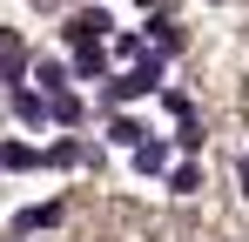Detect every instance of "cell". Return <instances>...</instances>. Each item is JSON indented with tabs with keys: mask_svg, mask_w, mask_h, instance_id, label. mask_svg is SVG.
<instances>
[{
	"mask_svg": "<svg viewBox=\"0 0 249 242\" xmlns=\"http://www.w3.org/2000/svg\"><path fill=\"white\" fill-rule=\"evenodd\" d=\"M115 34V20H108V7H81V14H68V27H61V47H94V40Z\"/></svg>",
	"mask_w": 249,
	"mask_h": 242,
	"instance_id": "1",
	"label": "cell"
},
{
	"mask_svg": "<svg viewBox=\"0 0 249 242\" xmlns=\"http://www.w3.org/2000/svg\"><path fill=\"white\" fill-rule=\"evenodd\" d=\"M155 81H162V61H142V68H122V74L108 81V101H142V94H155Z\"/></svg>",
	"mask_w": 249,
	"mask_h": 242,
	"instance_id": "2",
	"label": "cell"
},
{
	"mask_svg": "<svg viewBox=\"0 0 249 242\" xmlns=\"http://www.w3.org/2000/svg\"><path fill=\"white\" fill-rule=\"evenodd\" d=\"M61 208H68V202H41V208H20V215H14V236H47V229L61 222Z\"/></svg>",
	"mask_w": 249,
	"mask_h": 242,
	"instance_id": "3",
	"label": "cell"
},
{
	"mask_svg": "<svg viewBox=\"0 0 249 242\" xmlns=\"http://www.w3.org/2000/svg\"><path fill=\"white\" fill-rule=\"evenodd\" d=\"M41 148H34V141H20V135H7V141H0V168H20V175H27V168H41Z\"/></svg>",
	"mask_w": 249,
	"mask_h": 242,
	"instance_id": "4",
	"label": "cell"
},
{
	"mask_svg": "<svg viewBox=\"0 0 249 242\" xmlns=\"http://www.w3.org/2000/svg\"><path fill=\"white\" fill-rule=\"evenodd\" d=\"M135 168H142V175H168V168H175V141H142V148H135Z\"/></svg>",
	"mask_w": 249,
	"mask_h": 242,
	"instance_id": "5",
	"label": "cell"
},
{
	"mask_svg": "<svg viewBox=\"0 0 249 242\" xmlns=\"http://www.w3.org/2000/svg\"><path fill=\"white\" fill-rule=\"evenodd\" d=\"M81 94H74V87H61V94H54V101H47V121H61V128H81Z\"/></svg>",
	"mask_w": 249,
	"mask_h": 242,
	"instance_id": "6",
	"label": "cell"
},
{
	"mask_svg": "<svg viewBox=\"0 0 249 242\" xmlns=\"http://www.w3.org/2000/svg\"><path fill=\"white\" fill-rule=\"evenodd\" d=\"M108 61H115V54H101V47H74V54H68V74L94 81V74H108Z\"/></svg>",
	"mask_w": 249,
	"mask_h": 242,
	"instance_id": "7",
	"label": "cell"
},
{
	"mask_svg": "<svg viewBox=\"0 0 249 242\" xmlns=\"http://www.w3.org/2000/svg\"><path fill=\"white\" fill-rule=\"evenodd\" d=\"M108 141H115V148H142V141H148V128H142L135 115H115V121H108Z\"/></svg>",
	"mask_w": 249,
	"mask_h": 242,
	"instance_id": "8",
	"label": "cell"
},
{
	"mask_svg": "<svg viewBox=\"0 0 249 242\" xmlns=\"http://www.w3.org/2000/svg\"><path fill=\"white\" fill-rule=\"evenodd\" d=\"M196 189H202V168H196V161L182 155L175 168H168V195H196Z\"/></svg>",
	"mask_w": 249,
	"mask_h": 242,
	"instance_id": "9",
	"label": "cell"
},
{
	"mask_svg": "<svg viewBox=\"0 0 249 242\" xmlns=\"http://www.w3.org/2000/svg\"><path fill=\"white\" fill-rule=\"evenodd\" d=\"M81 161H88V148H81V141H74V135L47 148V168H81Z\"/></svg>",
	"mask_w": 249,
	"mask_h": 242,
	"instance_id": "10",
	"label": "cell"
},
{
	"mask_svg": "<svg viewBox=\"0 0 249 242\" xmlns=\"http://www.w3.org/2000/svg\"><path fill=\"white\" fill-rule=\"evenodd\" d=\"M34 87L61 94V87H68V61H34Z\"/></svg>",
	"mask_w": 249,
	"mask_h": 242,
	"instance_id": "11",
	"label": "cell"
},
{
	"mask_svg": "<svg viewBox=\"0 0 249 242\" xmlns=\"http://www.w3.org/2000/svg\"><path fill=\"white\" fill-rule=\"evenodd\" d=\"M14 115L20 121H47V101L34 94V87H14Z\"/></svg>",
	"mask_w": 249,
	"mask_h": 242,
	"instance_id": "12",
	"label": "cell"
},
{
	"mask_svg": "<svg viewBox=\"0 0 249 242\" xmlns=\"http://www.w3.org/2000/svg\"><path fill=\"white\" fill-rule=\"evenodd\" d=\"M148 40H155V47H182V27H175L168 14H155V20H148Z\"/></svg>",
	"mask_w": 249,
	"mask_h": 242,
	"instance_id": "13",
	"label": "cell"
},
{
	"mask_svg": "<svg viewBox=\"0 0 249 242\" xmlns=\"http://www.w3.org/2000/svg\"><path fill=\"white\" fill-rule=\"evenodd\" d=\"M236 182H243V195H249V155H243V161H236Z\"/></svg>",
	"mask_w": 249,
	"mask_h": 242,
	"instance_id": "14",
	"label": "cell"
},
{
	"mask_svg": "<svg viewBox=\"0 0 249 242\" xmlns=\"http://www.w3.org/2000/svg\"><path fill=\"white\" fill-rule=\"evenodd\" d=\"M209 7H222V0H209Z\"/></svg>",
	"mask_w": 249,
	"mask_h": 242,
	"instance_id": "15",
	"label": "cell"
},
{
	"mask_svg": "<svg viewBox=\"0 0 249 242\" xmlns=\"http://www.w3.org/2000/svg\"><path fill=\"white\" fill-rule=\"evenodd\" d=\"M41 242H54V236H41Z\"/></svg>",
	"mask_w": 249,
	"mask_h": 242,
	"instance_id": "16",
	"label": "cell"
}]
</instances>
